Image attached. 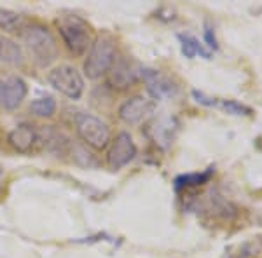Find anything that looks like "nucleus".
I'll return each instance as SVG.
<instances>
[{"label": "nucleus", "mask_w": 262, "mask_h": 258, "mask_svg": "<svg viewBox=\"0 0 262 258\" xmlns=\"http://www.w3.org/2000/svg\"><path fill=\"white\" fill-rule=\"evenodd\" d=\"M140 72L142 66L135 63L131 58H116L111 70L107 72V84L112 89L117 91L129 89L137 80H140Z\"/></svg>", "instance_id": "obj_6"}, {"label": "nucleus", "mask_w": 262, "mask_h": 258, "mask_svg": "<svg viewBox=\"0 0 262 258\" xmlns=\"http://www.w3.org/2000/svg\"><path fill=\"white\" fill-rule=\"evenodd\" d=\"M19 25V14L11 9H4L0 7V30H14Z\"/></svg>", "instance_id": "obj_18"}, {"label": "nucleus", "mask_w": 262, "mask_h": 258, "mask_svg": "<svg viewBox=\"0 0 262 258\" xmlns=\"http://www.w3.org/2000/svg\"><path fill=\"white\" fill-rule=\"evenodd\" d=\"M213 175V168H208L203 173H187V175H180L175 178V189H191V187H200V185L208 183L210 178Z\"/></svg>", "instance_id": "obj_15"}, {"label": "nucleus", "mask_w": 262, "mask_h": 258, "mask_svg": "<svg viewBox=\"0 0 262 258\" xmlns=\"http://www.w3.org/2000/svg\"><path fill=\"white\" fill-rule=\"evenodd\" d=\"M205 40H206V45H208V51L212 53V51H217V39H215V32H213V28L212 27H208L206 25V28H205Z\"/></svg>", "instance_id": "obj_19"}, {"label": "nucleus", "mask_w": 262, "mask_h": 258, "mask_svg": "<svg viewBox=\"0 0 262 258\" xmlns=\"http://www.w3.org/2000/svg\"><path fill=\"white\" fill-rule=\"evenodd\" d=\"M56 25L63 44L74 56H82L91 48V27L81 16H61V18H58Z\"/></svg>", "instance_id": "obj_2"}, {"label": "nucleus", "mask_w": 262, "mask_h": 258, "mask_svg": "<svg viewBox=\"0 0 262 258\" xmlns=\"http://www.w3.org/2000/svg\"><path fill=\"white\" fill-rule=\"evenodd\" d=\"M75 131L86 145L95 150H103L111 142V129L93 113L79 112L75 115Z\"/></svg>", "instance_id": "obj_4"}, {"label": "nucleus", "mask_w": 262, "mask_h": 258, "mask_svg": "<svg viewBox=\"0 0 262 258\" xmlns=\"http://www.w3.org/2000/svg\"><path fill=\"white\" fill-rule=\"evenodd\" d=\"M177 129H179V124H177L175 117H163V119H158L150 126L149 134L159 147L168 149L175 139Z\"/></svg>", "instance_id": "obj_12"}, {"label": "nucleus", "mask_w": 262, "mask_h": 258, "mask_svg": "<svg viewBox=\"0 0 262 258\" xmlns=\"http://www.w3.org/2000/svg\"><path fill=\"white\" fill-rule=\"evenodd\" d=\"M140 79L145 84L147 91L152 96V100H166L179 95V86H177L168 75L161 74L154 68H143L140 72Z\"/></svg>", "instance_id": "obj_7"}, {"label": "nucleus", "mask_w": 262, "mask_h": 258, "mask_svg": "<svg viewBox=\"0 0 262 258\" xmlns=\"http://www.w3.org/2000/svg\"><path fill=\"white\" fill-rule=\"evenodd\" d=\"M48 80L54 89L70 100H79L84 92L82 75L70 65H61L53 68L49 72Z\"/></svg>", "instance_id": "obj_5"}, {"label": "nucleus", "mask_w": 262, "mask_h": 258, "mask_svg": "<svg viewBox=\"0 0 262 258\" xmlns=\"http://www.w3.org/2000/svg\"><path fill=\"white\" fill-rule=\"evenodd\" d=\"M25 61L23 49L18 42L6 35H0V63H6L11 66H21Z\"/></svg>", "instance_id": "obj_13"}, {"label": "nucleus", "mask_w": 262, "mask_h": 258, "mask_svg": "<svg viewBox=\"0 0 262 258\" xmlns=\"http://www.w3.org/2000/svg\"><path fill=\"white\" fill-rule=\"evenodd\" d=\"M37 139H39V133H37L35 126L28 124V122H23V124L16 126V128L7 134L9 145L16 152H19V154H28V152H32Z\"/></svg>", "instance_id": "obj_11"}, {"label": "nucleus", "mask_w": 262, "mask_h": 258, "mask_svg": "<svg viewBox=\"0 0 262 258\" xmlns=\"http://www.w3.org/2000/svg\"><path fill=\"white\" fill-rule=\"evenodd\" d=\"M30 112L33 115L42 117V119L53 117L56 113V100L53 96H40L30 103Z\"/></svg>", "instance_id": "obj_16"}, {"label": "nucleus", "mask_w": 262, "mask_h": 258, "mask_svg": "<svg viewBox=\"0 0 262 258\" xmlns=\"http://www.w3.org/2000/svg\"><path fill=\"white\" fill-rule=\"evenodd\" d=\"M215 107H219L224 112L231 113V115H250L252 108L247 105H242L234 100H217L215 101Z\"/></svg>", "instance_id": "obj_17"}, {"label": "nucleus", "mask_w": 262, "mask_h": 258, "mask_svg": "<svg viewBox=\"0 0 262 258\" xmlns=\"http://www.w3.org/2000/svg\"><path fill=\"white\" fill-rule=\"evenodd\" d=\"M114 60H116V44H114L112 37H96L91 42L90 53H88L86 61H84V74L93 80L103 77L111 70Z\"/></svg>", "instance_id": "obj_3"}, {"label": "nucleus", "mask_w": 262, "mask_h": 258, "mask_svg": "<svg viewBox=\"0 0 262 258\" xmlns=\"http://www.w3.org/2000/svg\"><path fill=\"white\" fill-rule=\"evenodd\" d=\"M28 95L27 82L18 75H6L0 79V107L16 110Z\"/></svg>", "instance_id": "obj_8"}, {"label": "nucleus", "mask_w": 262, "mask_h": 258, "mask_svg": "<svg viewBox=\"0 0 262 258\" xmlns=\"http://www.w3.org/2000/svg\"><path fill=\"white\" fill-rule=\"evenodd\" d=\"M179 40H180L182 54H184L185 58H189V60H192L196 54H200L205 60H210V56H212V53L203 48L201 42L198 40L196 37L189 35V33H179Z\"/></svg>", "instance_id": "obj_14"}, {"label": "nucleus", "mask_w": 262, "mask_h": 258, "mask_svg": "<svg viewBox=\"0 0 262 258\" xmlns=\"http://www.w3.org/2000/svg\"><path fill=\"white\" fill-rule=\"evenodd\" d=\"M156 110V101L143 96H133L119 107V119L126 124L137 126L150 117Z\"/></svg>", "instance_id": "obj_10"}, {"label": "nucleus", "mask_w": 262, "mask_h": 258, "mask_svg": "<svg viewBox=\"0 0 262 258\" xmlns=\"http://www.w3.org/2000/svg\"><path fill=\"white\" fill-rule=\"evenodd\" d=\"M137 157V145H135L133 138L129 133L121 131L116 138H114L111 150L107 154V162L112 169H121Z\"/></svg>", "instance_id": "obj_9"}, {"label": "nucleus", "mask_w": 262, "mask_h": 258, "mask_svg": "<svg viewBox=\"0 0 262 258\" xmlns=\"http://www.w3.org/2000/svg\"><path fill=\"white\" fill-rule=\"evenodd\" d=\"M23 42L30 53L33 63L40 68H46L58 58V44L53 33L42 25H32L23 32Z\"/></svg>", "instance_id": "obj_1"}]
</instances>
